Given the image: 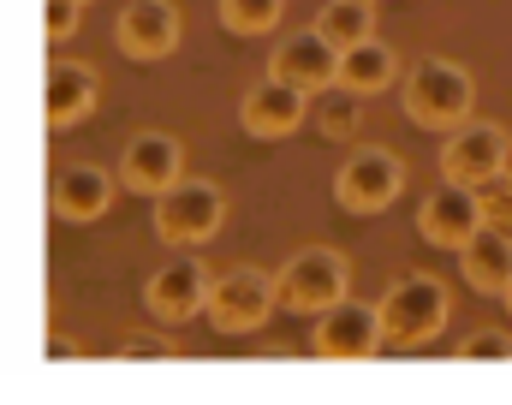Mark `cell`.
<instances>
[{
  "instance_id": "cell-1",
  "label": "cell",
  "mask_w": 512,
  "mask_h": 405,
  "mask_svg": "<svg viewBox=\"0 0 512 405\" xmlns=\"http://www.w3.org/2000/svg\"><path fill=\"white\" fill-rule=\"evenodd\" d=\"M471 102H477V84H471V72L453 66V60H423V66H411V78H405V114H411V126H423V132H453V126H465V120H471Z\"/></svg>"
},
{
  "instance_id": "cell-2",
  "label": "cell",
  "mask_w": 512,
  "mask_h": 405,
  "mask_svg": "<svg viewBox=\"0 0 512 405\" xmlns=\"http://www.w3.org/2000/svg\"><path fill=\"white\" fill-rule=\"evenodd\" d=\"M376 310H382V334L393 346H423V340H435L447 328L453 298H447V286L435 274H405L382 292Z\"/></svg>"
},
{
  "instance_id": "cell-3",
  "label": "cell",
  "mask_w": 512,
  "mask_h": 405,
  "mask_svg": "<svg viewBox=\"0 0 512 405\" xmlns=\"http://www.w3.org/2000/svg\"><path fill=\"white\" fill-rule=\"evenodd\" d=\"M221 221H227V197H221V185H209V179H173L161 197H155V233L167 239V245H203V239H215L221 233Z\"/></svg>"
},
{
  "instance_id": "cell-4",
  "label": "cell",
  "mask_w": 512,
  "mask_h": 405,
  "mask_svg": "<svg viewBox=\"0 0 512 405\" xmlns=\"http://www.w3.org/2000/svg\"><path fill=\"white\" fill-rule=\"evenodd\" d=\"M346 286H352V269H346V257H340V251H328V245L298 251L286 269L274 274L280 310H298V316H322L328 304H340V298H346Z\"/></svg>"
},
{
  "instance_id": "cell-5",
  "label": "cell",
  "mask_w": 512,
  "mask_h": 405,
  "mask_svg": "<svg viewBox=\"0 0 512 405\" xmlns=\"http://www.w3.org/2000/svg\"><path fill=\"white\" fill-rule=\"evenodd\" d=\"M274 304H280V292H274L268 274L233 269V274H221V280H209L203 316L215 322V334H251V328H262L274 316Z\"/></svg>"
},
{
  "instance_id": "cell-6",
  "label": "cell",
  "mask_w": 512,
  "mask_h": 405,
  "mask_svg": "<svg viewBox=\"0 0 512 405\" xmlns=\"http://www.w3.org/2000/svg\"><path fill=\"white\" fill-rule=\"evenodd\" d=\"M399 191H405V167H399V155H387V149H358V155L340 167V179H334V197H340V209H352V215H382Z\"/></svg>"
},
{
  "instance_id": "cell-7",
  "label": "cell",
  "mask_w": 512,
  "mask_h": 405,
  "mask_svg": "<svg viewBox=\"0 0 512 405\" xmlns=\"http://www.w3.org/2000/svg\"><path fill=\"white\" fill-rule=\"evenodd\" d=\"M512 137L501 126H483V120H465L447 132V149H441V179H459V185H483L507 167Z\"/></svg>"
},
{
  "instance_id": "cell-8",
  "label": "cell",
  "mask_w": 512,
  "mask_h": 405,
  "mask_svg": "<svg viewBox=\"0 0 512 405\" xmlns=\"http://www.w3.org/2000/svg\"><path fill=\"white\" fill-rule=\"evenodd\" d=\"M310 120V96L298 90V84H286V78H262L245 90V102H239V126L262 143H274V137H292L298 126Z\"/></svg>"
},
{
  "instance_id": "cell-9",
  "label": "cell",
  "mask_w": 512,
  "mask_h": 405,
  "mask_svg": "<svg viewBox=\"0 0 512 405\" xmlns=\"http://www.w3.org/2000/svg\"><path fill=\"white\" fill-rule=\"evenodd\" d=\"M483 227V209H477V185H459V179H441L423 209H417V233L441 251H459L471 233Z\"/></svg>"
},
{
  "instance_id": "cell-10",
  "label": "cell",
  "mask_w": 512,
  "mask_h": 405,
  "mask_svg": "<svg viewBox=\"0 0 512 405\" xmlns=\"http://www.w3.org/2000/svg\"><path fill=\"white\" fill-rule=\"evenodd\" d=\"M382 310L376 304H352V298H340V304H328L322 316H316V352L322 358H376V346H382Z\"/></svg>"
},
{
  "instance_id": "cell-11",
  "label": "cell",
  "mask_w": 512,
  "mask_h": 405,
  "mask_svg": "<svg viewBox=\"0 0 512 405\" xmlns=\"http://www.w3.org/2000/svg\"><path fill=\"white\" fill-rule=\"evenodd\" d=\"M143 304H149V316L155 322H191L203 304H209V274L197 257H173V263H161V269L149 274V286H143Z\"/></svg>"
},
{
  "instance_id": "cell-12",
  "label": "cell",
  "mask_w": 512,
  "mask_h": 405,
  "mask_svg": "<svg viewBox=\"0 0 512 405\" xmlns=\"http://www.w3.org/2000/svg\"><path fill=\"white\" fill-rule=\"evenodd\" d=\"M114 36H120V54L131 60H167L179 48V12L173 0H126Z\"/></svg>"
},
{
  "instance_id": "cell-13",
  "label": "cell",
  "mask_w": 512,
  "mask_h": 405,
  "mask_svg": "<svg viewBox=\"0 0 512 405\" xmlns=\"http://www.w3.org/2000/svg\"><path fill=\"white\" fill-rule=\"evenodd\" d=\"M268 72L286 78V84H298L304 96H316V90L334 84V72H340V48H334L322 30H298V36H286V42L274 48Z\"/></svg>"
},
{
  "instance_id": "cell-14",
  "label": "cell",
  "mask_w": 512,
  "mask_h": 405,
  "mask_svg": "<svg viewBox=\"0 0 512 405\" xmlns=\"http://www.w3.org/2000/svg\"><path fill=\"white\" fill-rule=\"evenodd\" d=\"M179 173H185V149H179L173 132H137L120 155V179L143 197H161Z\"/></svg>"
},
{
  "instance_id": "cell-15",
  "label": "cell",
  "mask_w": 512,
  "mask_h": 405,
  "mask_svg": "<svg viewBox=\"0 0 512 405\" xmlns=\"http://www.w3.org/2000/svg\"><path fill=\"white\" fill-rule=\"evenodd\" d=\"M42 96H48V126H54V132H72L84 114H96L102 84H96L90 60H54V66H48Z\"/></svg>"
},
{
  "instance_id": "cell-16",
  "label": "cell",
  "mask_w": 512,
  "mask_h": 405,
  "mask_svg": "<svg viewBox=\"0 0 512 405\" xmlns=\"http://www.w3.org/2000/svg\"><path fill=\"white\" fill-rule=\"evenodd\" d=\"M48 203H54L60 221H96V215H108V203H114V179H108L102 167H90V161L60 167Z\"/></svg>"
},
{
  "instance_id": "cell-17",
  "label": "cell",
  "mask_w": 512,
  "mask_h": 405,
  "mask_svg": "<svg viewBox=\"0 0 512 405\" xmlns=\"http://www.w3.org/2000/svg\"><path fill=\"white\" fill-rule=\"evenodd\" d=\"M459 269H465V280H471L477 292H507V280H512V233L483 221V227L459 245Z\"/></svg>"
},
{
  "instance_id": "cell-18",
  "label": "cell",
  "mask_w": 512,
  "mask_h": 405,
  "mask_svg": "<svg viewBox=\"0 0 512 405\" xmlns=\"http://www.w3.org/2000/svg\"><path fill=\"white\" fill-rule=\"evenodd\" d=\"M393 48L376 42V36H364V42H352V48H340V72H334V84H346V90H358V96H376L393 84Z\"/></svg>"
},
{
  "instance_id": "cell-19",
  "label": "cell",
  "mask_w": 512,
  "mask_h": 405,
  "mask_svg": "<svg viewBox=\"0 0 512 405\" xmlns=\"http://www.w3.org/2000/svg\"><path fill=\"white\" fill-rule=\"evenodd\" d=\"M316 30H322L334 48H352V42L376 36V24H370V0H328L322 18H316Z\"/></svg>"
},
{
  "instance_id": "cell-20",
  "label": "cell",
  "mask_w": 512,
  "mask_h": 405,
  "mask_svg": "<svg viewBox=\"0 0 512 405\" xmlns=\"http://www.w3.org/2000/svg\"><path fill=\"white\" fill-rule=\"evenodd\" d=\"M310 120H316V132H322V137H352V132H358V90H346V84L316 90Z\"/></svg>"
},
{
  "instance_id": "cell-21",
  "label": "cell",
  "mask_w": 512,
  "mask_h": 405,
  "mask_svg": "<svg viewBox=\"0 0 512 405\" xmlns=\"http://www.w3.org/2000/svg\"><path fill=\"white\" fill-rule=\"evenodd\" d=\"M280 6L286 0H221V24L239 30V36H262L280 24Z\"/></svg>"
},
{
  "instance_id": "cell-22",
  "label": "cell",
  "mask_w": 512,
  "mask_h": 405,
  "mask_svg": "<svg viewBox=\"0 0 512 405\" xmlns=\"http://www.w3.org/2000/svg\"><path fill=\"white\" fill-rule=\"evenodd\" d=\"M477 209H483V221H489V227H507V233H512V167H501L495 179H483V185H477Z\"/></svg>"
},
{
  "instance_id": "cell-23",
  "label": "cell",
  "mask_w": 512,
  "mask_h": 405,
  "mask_svg": "<svg viewBox=\"0 0 512 405\" xmlns=\"http://www.w3.org/2000/svg\"><path fill=\"white\" fill-rule=\"evenodd\" d=\"M459 358H471V364H507V358H512V334L483 328V334H471V340L459 346Z\"/></svg>"
},
{
  "instance_id": "cell-24",
  "label": "cell",
  "mask_w": 512,
  "mask_h": 405,
  "mask_svg": "<svg viewBox=\"0 0 512 405\" xmlns=\"http://www.w3.org/2000/svg\"><path fill=\"white\" fill-rule=\"evenodd\" d=\"M78 12H84L78 0H48V6H42V30H48V42H66V36L78 30Z\"/></svg>"
},
{
  "instance_id": "cell-25",
  "label": "cell",
  "mask_w": 512,
  "mask_h": 405,
  "mask_svg": "<svg viewBox=\"0 0 512 405\" xmlns=\"http://www.w3.org/2000/svg\"><path fill=\"white\" fill-rule=\"evenodd\" d=\"M120 352H126V358H167L173 346H167V340H126Z\"/></svg>"
},
{
  "instance_id": "cell-26",
  "label": "cell",
  "mask_w": 512,
  "mask_h": 405,
  "mask_svg": "<svg viewBox=\"0 0 512 405\" xmlns=\"http://www.w3.org/2000/svg\"><path fill=\"white\" fill-rule=\"evenodd\" d=\"M48 358H54V364H66V358H78V346H72L66 334H48Z\"/></svg>"
},
{
  "instance_id": "cell-27",
  "label": "cell",
  "mask_w": 512,
  "mask_h": 405,
  "mask_svg": "<svg viewBox=\"0 0 512 405\" xmlns=\"http://www.w3.org/2000/svg\"><path fill=\"white\" fill-rule=\"evenodd\" d=\"M501 298H507V310H512V280H507V292H501Z\"/></svg>"
},
{
  "instance_id": "cell-28",
  "label": "cell",
  "mask_w": 512,
  "mask_h": 405,
  "mask_svg": "<svg viewBox=\"0 0 512 405\" xmlns=\"http://www.w3.org/2000/svg\"><path fill=\"white\" fill-rule=\"evenodd\" d=\"M78 6H90V0H78Z\"/></svg>"
}]
</instances>
